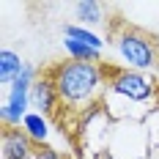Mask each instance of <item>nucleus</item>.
Returning <instances> with one entry per match:
<instances>
[{"instance_id":"nucleus-1","label":"nucleus","mask_w":159,"mask_h":159,"mask_svg":"<svg viewBox=\"0 0 159 159\" xmlns=\"http://www.w3.org/2000/svg\"><path fill=\"white\" fill-rule=\"evenodd\" d=\"M47 77L55 82V91L61 96V102L80 110V107L91 104L93 96L99 93V88L104 82V69L96 63H88V61H71L69 58L63 63H58Z\"/></svg>"},{"instance_id":"nucleus-2","label":"nucleus","mask_w":159,"mask_h":159,"mask_svg":"<svg viewBox=\"0 0 159 159\" xmlns=\"http://www.w3.org/2000/svg\"><path fill=\"white\" fill-rule=\"evenodd\" d=\"M112 41L118 55L124 58V63H129V69H154L159 66V41L151 33L140 30L134 25H121L112 33Z\"/></svg>"},{"instance_id":"nucleus-3","label":"nucleus","mask_w":159,"mask_h":159,"mask_svg":"<svg viewBox=\"0 0 159 159\" xmlns=\"http://www.w3.org/2000/svg\"><path fill=\"white\" fill-rule=\"evenodd\" d=\"M107 85H110L115 93L126 96L132 102H145L154 96V82L148 77H143L140 71H132V69H107Z\"/></svg>"},{"instance_id":"nucleus-4","label":"nucleus","mask_w":159,"mask_h":159,"mask_svg":"<svg viewBox=\"0 0 159 159\" xmlns=\"http://www.w3.org/2000/svg\"><path fill=\"white\" fill-rule=\"evenodd\" d=\"M33 69L28 66L25 71H22V77L16 80L14 85H11V93L3 99V126H16L19 121H25L28 115H25V107H28V99H30V88H33Z\"/></svg>"},{"instance_id":"nucleus-5","label":"nucleus","mask_w":159,"mask_h":159,"mask_svg":"<svg viewBox=\"0 0 159 159\" xmlns=\"http://www.w3.org/2000/svg\"><path fill=\"white\" fill-rule=\"evenodd\" d=\"M36 157V145L30 134L16 126L3 129V143H0V159H33Z\"/></svg>"},{"instance_id":"nucleus-6","label":"nucleus","mask_w":159,"mask_h":159,"mask_svg":"<svg viewBox=\"0 0 159 159\" xmlns=\"http://www.w3.org/2000/svg\"><path fill=\"white\" fill-rule=\"evenodd\" d=\"M30 102H33V107H39L41 112L52 115V112L58 110V104H61V96H58V91H55V82H52L49 77L36 80L33 88H30Z\"/></svg>"},{"instance_id":"nucleus-7","label":"nucleus","mask_w":159,"mask_h":159,"mask_svg":"<svg viewBox=\"0 0 159 159\" xmlns=\"http://www.w3.org/2000/svg\"><path fill=\"white\" fill-rule=\"evenodd\" d=\"M28 66L22 63V58L11 52V49H3L0 52V82L3 85H14L16 80L22 77V71H25Z\"/></svg>"},{"instance_id":"nucleus-8","label":"nucleus","mask_w":159,"mask_h":159,"mask_svg":"<svg viewBox=\"0 0 159 159\" xmlns=\"http://www.w3.org/2000/svg\"><path fill=\"white\" fill-rule=\"evenodd\" d=\"M74 11H77V19L88 22V25H99V22L104 19V6H102V3H93V0H82V3H77Z\"/></svg>"},{"instance_id":"nucleus-9","label":"nucleus","mask_w":159,"mask_h":159,"mask_svg":"<svg viewBox=\"0 0 159 159\" xmlns=\"http://www.w3.org/2000/svg\"><path fill=\"white\" fill-rule=\"evenodd\" d=\"M63 44L69 49V55H71V61H88V63H96L99 61V49L88 47V44L77 41V39H66Z\"/></svg>"},{"instance_id":"nucleus-10","label":"nucleus","mask_w":159,"mask_h":159,"mask_svg":"<svg viewBox=\"0 0 159 159\" xmlns=\"http://www.w3.org/2000/svg\"><path fill=\"white\" fill-rule=\"evenodd\" d=\"M66 39H77V41H82V44H88V47H93V49H102L99 36L88 33L85 28H77V25H69V28H66Z\"/></svg>"},{"instance_id":"nucleus-11","label":"nucleus","mask_w":159,"mask_h":159,"mask_svg":"<svg viewBox=\"0 0 159 159\" xmlns=\"http://www.w3.org/2000/svg\"><path fill=\"white\" fill-rule=\"evenodd\" d=\"M25 126L30 132L36 140H44L47 137V124H44V118H39V115H28L25 118Z\"/></svg>"},{"instance_id":"nucleus-12","label":"nucleus","mask_w":159,"mask_h":159,"mask_svg":"<svg viewBox=\"0 0 159 159\" xmlns=\"http://www.w3.org/2000/svg\"><path fill=\"white\" fill-rule=\"evenodd\" d=\"M33 159H63L55 148H49V145H36V157Z\"/></svg>"},{"instance_id":"nucleus-13","label":"nucleus","mask_w":159,"mask_h":159,"mask_svg":"<svg viewBox=\"0 0 159 159\" xmlns=\"http://www.w3.org/2000/svg\"><path fill=\"white\" fill-rule=\"evenodd\" d=\"M96 159H112V157L107 154V151H99V154H96Z\"/></svg>"}]
</instances>
